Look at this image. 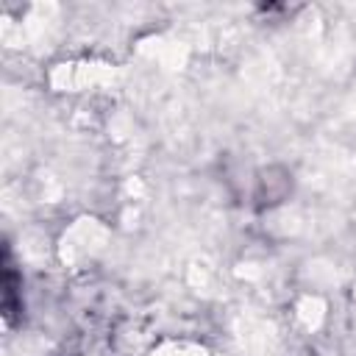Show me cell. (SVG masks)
<instances>
[{
    "label": "cell",
    "mask_w": 356,
    "mask_h": 356,
    "mask_svg": "<svg viewBox=\"0 0 356 356\" xmlns=\"http://www.w3.org/2000/svg\"><path fill=\"white\" fill-rule=\"evenodd\" d=\"M19 289H22V278L17 275V270L11 264V253L6 250V256H3V317H6L8 325L22 312V295H19Z\"/></svg>",
    "instance_id": "cell-1"
}]
</instances>
